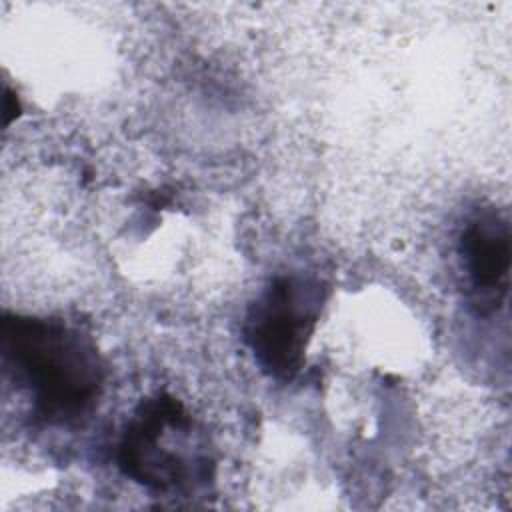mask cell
<instances>
[{"label": "cell", "mask_w": 512, "mask_h": 512, "mask_svg": "<svg viewBox=\"0 0 512 512\" xmlns=\"http://www.w3.org/2000/svg\"><path fill=\"white\" fill-rule=\"evenodd\" d=\"M2 358L46 424H70L88 414L102 394L106 368L84 330L58 320L6 312Z\"/></svg>", "instance_id": "1"}, {"label": "cell", "mask_w": 512, "mask_h": 512, "mask_svg": "<svg viewBox=\"0 0 512 512\" xmlns=\"http://www.w3.org/2000/svg\"><path fill=\"white\" fill-rule=\"evenodd\" d=\"M116 464L154 492H192L214 478V458L192 414L168 392L136 406L118 440Z\"/></svg>", "instance_id": "2"}, {"label": "cell", "mask_w": 512, "mask_h": 512, "mask_svg": "<svg viewBox=\"0 0 512 512\" xmlns=\"http://www.w3.org/2000/svg\"><path fill=\"white\" fill-rule=\"evenodd\" d=\"M324 298V284L308 274L286 272L268 280L250 304L242 328L262 372L280 382L298 376Z\"/></svg>", "instance_id": "3"}, {"label": "cell", "mask_w": 512, "mask_h": 512, "mask_svg": "<svg viewBox=\"0 0 512 512\" xmlns=\"http://www.w3.org/2000/svg\"><path fill=\"white\" fill-rule=\"evenodd\" d=\"M458 254L474 308L480 314L498 310L508 296L510 278L508 218L494 208L476 210L462 226Z\"/></svg>", "instance_id": "4"}]
</instances>
